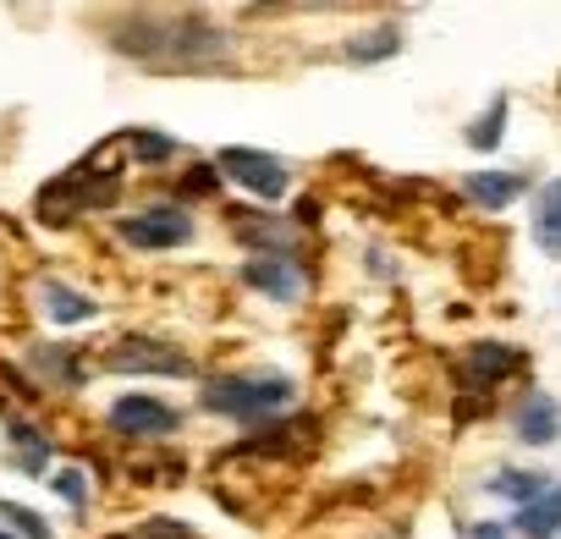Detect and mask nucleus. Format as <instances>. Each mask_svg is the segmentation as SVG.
Returning <instances> with one entry per match:
<instances>
[{
	"instance_id": "1",
	"label": "nucleus",
	"mask_w": 561,
	"mask_h": 539,
	"mask_svg": "<svg viewBox=\"0 0 561 539\" xmlns=\"http://www.w3.org/2000/svg\"><path fill=\"white\" fill-rule=\"evenodd\" d=\"M293 391L280 386V380H215L209 391H204V402L215 408V413H237V418H253V413H270V408H280Z\"/></svg>"
},
{
	"instance_id": "2",
	"label": "nucleus",
	"mask_w": 561,
	"mask_h": 539,
	"mask_svg": "<svg viewBox=\"0 0 561 539\" xmlns=\"http://www.w3.org/2000/svg\"><path fill=\"white\" fill-rule=\"evenodd\" d=\"M220 165H226L242 187H253V193H264V198H275L280 187H287V165L270 160V154H253V149H226Z\"/></svg>"
},
{
	"instance_id": "3",
	"label": "nucleus",
	"mask_w": 561,
	"mask_h": 539,
	"mask_svg": "<svg viewBox=\"0 0 561 539\" xmlns=\"http://www.w3.org/2000/svg\"><path fill=\"white\" fill-rule=\"evenodd\" d=\"M122 237L138 242V248H176V242H187V215L182 209H149V215L122 220Z\"/></svg>"
},
{
	"instance_id": "4",
	"label": "nucleus",
	"mask_w": 561,
	"mask_h": 539,
	"mask_svg": "<svg viewBox=\"0 0 561 539\" xmlns=\"http://www.w3.org/2000/svg\"><path fill=\"white\" fill-rule=\"evenodd\" d=\"M111 369H154V375H182L187 364H182V353H171V347H160V342L127 336V342H116Z\"/></svg>"
},
{
	"instance_id": "5",
	"label": "nucleus",
	"mask_w": 561,
	"mask_h": 539,
	"mask_svg": "<svg viewBox=\"0 0 561 539\" xmlns=\"http://www.w3.org/2000/svg\"><path fill=\"white\" fill-rule=\"evenodd\" d=\"M111 424H116V429H127V435H160V429H171V424H176V413H171V408H160V402H149V397H127V402H116Z\"/></svg>"
},
{
	"instance_id": "6",
	"label": "nucleus",
	"mask_w": 561,
	"mask_h": 539,
	"mask_svg": "<svg viewBox=\"0 0 561 539\" xmlns=\"http://www.w3.org/2000/svg\"><path fill=\"white\" fill-rule=\"evenodd\" d=\"M248 282L264 287L270 298H298V287H304V282H298V270H293L287 259H259V264L248 270Z\"/></svg>"
},
{
	"instance_id": "7",
	"label": "nucleus",
	"mask_w": 561,
	"mask_h": 539,
	"mask_svg": "<svg viewBox=\"0 0 561 539\" xmlns=\"http://www.w3.org/2000/svg\"><path fill=\"white\" fill-rule=\"evenodd\" d=\"M556 528H561V484L523 506V534H528V539H550Z\"/></svg>"
},
{
	"instance_id": "8",
	"label": "nucleus",
	"mask_w": 561,
	"mask_h": 539,
	"mask_svg": "<svg viewBox=\"0 0 561 539\" xmlns=\"http://www.w3.org/2000/svg\"><path fill=\"white\" fill-rule=\"evenodd\" d=\"M45 303H50V314H56V320H67V325H72V320H89V314H94V309H89V298L67 293L61 282H50V287H45Z\"/></svg>"
},
{
	"instance_id": "9",
	"label": "nucleus",
	"mask_w": 561,
	"mask_h": 539,
	"mask_svg": "<svg viewBox=\"0 0 561 539\" xmlns=\"http://www.w3.org/2000/svg\"><path fill=\"white\" fill-rule=\"evenodd\" d=\"M512 364H517L512 347H479L473 364H468V375H479V380H501V375H512Z\"/></svg>"
},
{
	"instance_id": "10",
	"label": "nucleus",
	"mask_w": 561,
	"mask_h": 539,
	"mask_svg": "<svg viewBox=\"0 0 561 539\" xmlns=\"http://www.w3.org/2000/svg\"><path fill=\"white\" fill-rule=\"evenodd\" d=\"M539 242L561 253V182L539 198Z\"/></svg>"
},
{
	"instance_id": "11",
	"label": "nucleus",
	"mask_w": 561,
	"mask_h": 539,
	"mask_svg": "<svg viewBox=\"0 0 561 539\" xmlns=\"http://www.w3.org/2000/svg\"><path fill=\"white\" fill-rule=\"evenodd\" d=\"M550 435H556V408L545 397H534L523 413V440H550Z\"/></svg>"
},
{
	"instance_id": "12",
	"label": "nucleus",
	"mask_w": 561,
	"mask_h": 539,
	"mask_svg": "<svg viewBox=\"0 0 561 539\" xmlns=\"http://www.w3.org/2000/svg\"><path fill=\"white\" fill-rule=\"evenodd\" d=\"M468 193H473L479 204H506V198L517 193V176H473Z\"/></svg>"
},
{
	"instance_id": "13",
	"label": "nucleus",
	"mask_w": 561,
	"mask_h": 539,
	"mask_svg": "<svg viewBox=\"0 0 561 539\" xmlns=\"http://www.w3.org/2000/svg\"><path fill=\"white\" fill-rule=\"evenodd\" d=\"M7 517H12V523H18V528H28V534H34V539H50V528H45V523H39V517H34V512H23V506H12V512H7Z\"/></svg>"
},
{
	"instance_id": "14",
	"label": "nucleus",
	"mask_w": 561,
	"mask_h": 539,
	"mask_svg": "<svg viewBox=\"0 0 561 539\" xmlns=\"http://www.w3.org/2000/svg\"><path fill=\"white\" fill-rule=\"evenodd\" d=\"M138 154H144V160H165V154H171V144H165V138H154V133H144V138H138Z\"/></svg>"
},
{
	"instance_id": "15",
	"label": "nucleus",
	"mask_w": 561,
	"mask_h": 539,
	"mask_svg": "<svg viewBox=\"0 0 561 539\" xmlns=\"http://www.w3.org/2000/svg\"><path fill=\"white\" fill-rule=\"evenodd\" d=\"M61 490H67L72 501H83V479H78V473H67V479H61Z\"/></svg>"
},
{
	"instance_id": "16",
	"label": "nucleus",
	"mask_w": 561,
	"mask_h": 539,
	"mask_svg": "<svg viewBox=\"0 0 561 539\" xmlns=\"http://www.w3.org/2000/svg\"><path fill=\"white\" fill-rule=\"evenodd\" d=\"M473 539H506V528H495V523H484V528H473Z\"/></svg>"
},
{
	"instance_id": "17",
	"label": "nucleus",
	"mask_w": 561,
	"mask_h": 539,
	"mask_svg": "<svg viewBox=\"0 0 561 539\" xmlns=\"http://www.w3.org/2000/svg\"><path fill=\"white\" fill-rule=\"evenodd\" d=\"M171 539H182V534H171Z\"/></svg>"
},
{
	"instance_id": "18",
	"label": "nucleus",
	"mask_w": 561,
	"mask_h": 539,
	"mask_svg": "<svg viewBox=\"0 0 561 539\" xmlns=\"http://www.w3.org/2000/svg\"><path fill=\"white\" fill-rule=\"evenodd\" d=\"M0 539H7V534H0Z\"/></svg>"
}]
</instances>
